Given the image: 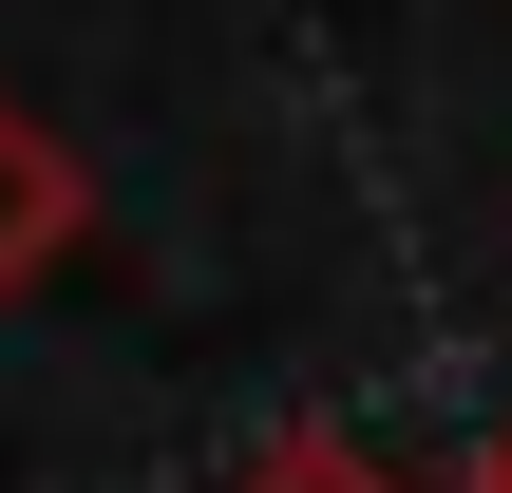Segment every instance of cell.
<instances>
[{
  "label": "cell",
  "mask_w": 512,
  "mask_h": 493,
  "mask_svg": "<svg viewBox=\"0 0 512 493\" xmlns=\"http://www.w3.org/2000/svg\"><path fill=\"white\" fill-rule=\"evenodd\" d=\"M76 228H95V190H76V152H57V133H38V114L0 95V304H19V285H38V266L76 247Z\"/></svg>",
  "instance_id": "6da1fadb"
},
{
  "label": "cell",
  "mask_w": 512,
  "mask_h": 493,
  "mask_svg": "<svg viewBox=\"0 0 512 493\" xmlns=\"http://www.w3.org/2000/svg\"><path fill=\"white\" fill-rule=\"evenodd\" d=\"M247 493H399V475H380L361 437H285V456H266V475H247Z\"/></svg>",
  "instance_id": "7a4b0ae2"
},
{
  "label": "cell",
  "mask_w": 512,
  "mask_h": 493,
  "mask_svg": "<svg viewBox=\"0 0 512 493\" xmlns=\"http://www.w3.org/2000/svg\"><path fill=\"white\" fill-rule=\"evenodd\" d=\"M475 493H512V418H494V475H475Z\"/></svg>",
  "instance_id": "3957f363"
}]
</instances>
